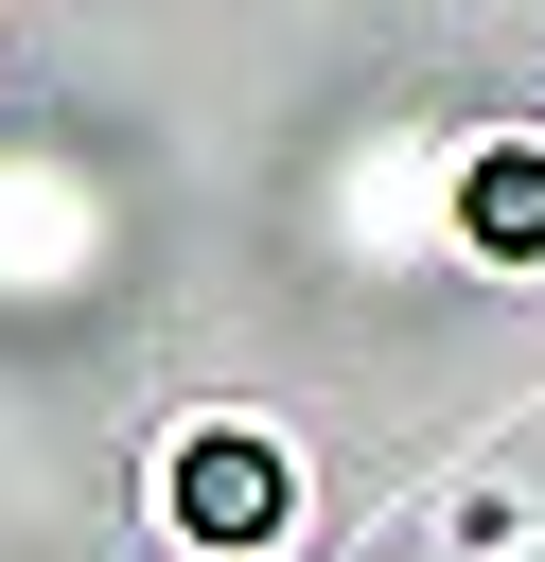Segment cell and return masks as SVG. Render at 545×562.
<instances>
[{"instance_id": "obj_2", "label": "cell", "mask_w": 545, "mask_h": 562, "mask_svg": "<svg viewBox=\"0 0 545 562\" xmlns=\"http://www.w3.org/2000/svg\"><path fill=\"white\" fill-rule=\"evenodd\" d=\"M457 228H475L492 263H545V158H527V140H492V158L457 176Z\"/></svg>"}, {"instance_id": "obj_1", "label": "cell", "mask_w": 545, "mask_h": 562, "mask_svg": "<svg viewBox=\"0 0 545 562\" xmlns=\"http://www.w3.org/2000/svg\"><path fill=\"white\" fill-rule=\"evenodd\" d=\"M176 527H193V544H211V562H246V544H264V527H281V457H264V439H246V422H211V439H193V457H176Z\"/></svg>"}]
</instances>
